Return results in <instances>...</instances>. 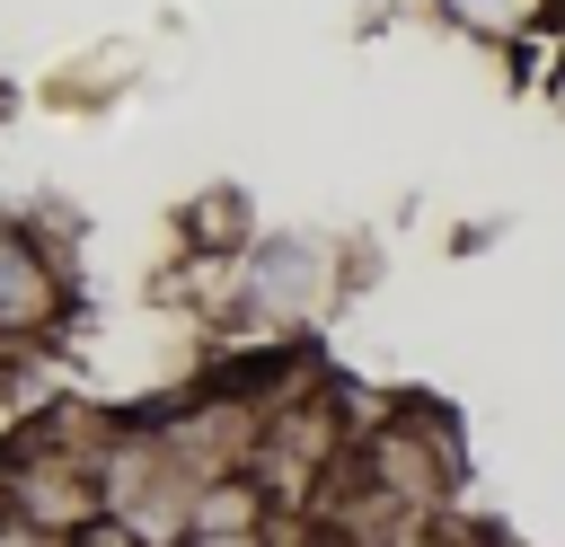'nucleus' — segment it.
<instances>
[{
  "label": "nucleus",
  "mask_w": 565,
  "mask_h": 547,
  "mask_svg": "<svg viewBox=\"0 0 565 547\" xmlns=\"http://www.w3.org/2000/svg\"><path fill=\"white\" fill-rule=\"evenodd\" d=\"M230 282H238L247 326H300V318H327V300H335V238H318V229L247 238V247L230 256Z\"/></svg>",
  "instance_id": "f257e3e1"
},
{
  "label": "nucleus",
  "mask_w": 565,
  "mask_h": 547,
  "mask_svg": "<svg viewBox=\"0 0 565 547\" xmlns=\"http://www.w3.org/2000/svg\"><path fill=\"white\" fill-rule=\"evenodd\" d=\"M71 318V256L35 221H0V371Z\"/></svg>",
  "instance_id": "f03ea898"
},
{
  "label": "nucleus",
  "mask_w": 565,
  "mask_h": 547,
  "mask_svg": "<svg viewBox=\"0 0 565 547\" xmlns=\"http://www.w3.org/2000/svg\"><path fill=\"white\" fill-rule=\"evenodd\" d=\"M424 9L477 53H521L556 35V0H424Z\"/></svg>",
  "instance_id": "7ed1b4c3"
},
{
  "label": "nucleus",
  "mask_w": 565,
  "mask_h": 547,
  "mask_svg": "<svg viewBox=\"0 0 565 547\" xmlns=\"http://www.w3.org/2000/svg\"><path fill=\"white\" fill-rule=\"evenodd\" d=\"M177 229H185L203 256H238V247L256 238V221H247V194H238V185H212L203 203H185V212H177Z\"/></svg>",
  "instance_id": "20e7f679"
},
{
  "label": "nucleus",
  "mask_w": 565,
  "mask_h": 547,
  "mask_svg": "<svg viewBox=\"0 0 565 547\" xmlns=\"http://www.w3.org/2000/svg\"><path fill=\"white\" fill-rule=\"evenodd\" d=\"M539 97H547V106L565 115V26L547 35V62H539Z\"/></svg>",
  "instance_id": "39448f33"
},
{
  "label": "nucleus",
  "mask_w": 565,
  "mask_h": 547,
  "mask_svg": "<svg viewBox=\"0 0 565 547\" xmlns=\"http://www.w3.org/2000/svg\"><path fill=\"white\" fill-rule=\"evenodd\" d=\"M494 238H503V221H468V229H450L459 256H477V247H494Z\"/></svg>",
  "instance_id": "423d86ee"
},
{
  "label": "nucleus",
  "mask_w": 565,
  "mask_h": 547,
  "mask_svg": "<svg viewBox=\"0 0 565 547\" xmlns=\"http://www.w3.org/2000/svg\"><path fill=\"white\" fill-rule=\"evenodd\" d=\"M556 26H565V0H556Z\"/></svg>",
  "instance_id": "0eeeda50"
}]
</instances>
